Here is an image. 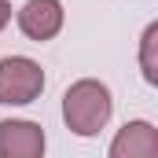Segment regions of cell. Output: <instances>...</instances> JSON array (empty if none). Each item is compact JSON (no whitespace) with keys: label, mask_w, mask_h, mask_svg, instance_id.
Returning a JSON list of instances; mask_svg holds the SVG:
<instances>
[{"label":"cell","mask_w":158,"mask_h":158,"mask_svg":"<svg viewBox=\"0 0 158 158\" xmlns=\"http://www.w3.org/2000/svg\"><path fill=\"white\" fill-rule=\"evenodd\" d=\"M107 158H158V129L143 118L125 121L110 140Z\"/></svg>","instance_id":"cell-5"},{"label":"cell","mask_w":158,"mask_h":158,"mask_svg":"<svg viewBox=\"0 0 158 158\" xmlns=\"http://www.w3.org/2000/svg\"><path fill=\"white\" fill-rule=\"evenodd\" d=\"M44 92V70L26 55L0 59V103L4 107H26Z\"/></svg>","instance_id":"cell-2"},{"label":"cell","mask_w":158,"mask_h":158,"mask_svg":"<svg viewBox=\"0 0 158 158\" xmlns=\"http://www.w3.org/2000/svg\"><path fill=\"white\" fill-rule=\"evenodd\" d=\"M63 4L59 0H26L22 7H19V30L26 33L30 40H52L59 30H63Z\"/></svg>","instance_id":"cell-4"},{"label":"cell","mask_w":158,"mask_h":158,"mask_svg":"<svg viewBox=\"0 0 158 158\" xmlns=\"http://www.w3.org/2000/svg\"><path fill=\"white\" fill-rule=\"evenodd\" d=\"M7 22H11V4H7V0H0V30H4Z\"/></svg>","instance_id":"cell-7"},{"label":"cell","mask_w":158,"mask_h":158,"mask_svg":"<svg viewBox=\"0 0 158 158\" xmlns=\"http://www.w3.org/2000/svg\"><path fill=\"white\" fill-rule=\"evenodd\" d=\"M114 114L110 88L96 77H81L63 92V121L74 136H96Z\"/></svg>","instance_id":"cell-1"},{"label":"cell","mask_w":158,"mask_h":158,"mask_svg":"<svg viewBox=\"0 0 158 158\" xmlns=\"http://www.w3.org/2000/svg\"><path fill=\"white\" fill-rule=\"evenodd\" d=\"M158 22H151L140 37V70H143V81L147 85H158Z\"/></svg>","instance_id":"cell-6"},{"label":"cell","mask_w":158,"mask_h":158,"mask_svg":"<svg viewBox=\"0 0 158 158\" xmlns=\"http://www.w3.org/2000/svg\"><path fill=\"white\" fill-rule=\"evenodd\" d=\"M0 158H44V129L37 121H0Z\"/></svg>","instance_id":"cell-3"}]
</instances>
